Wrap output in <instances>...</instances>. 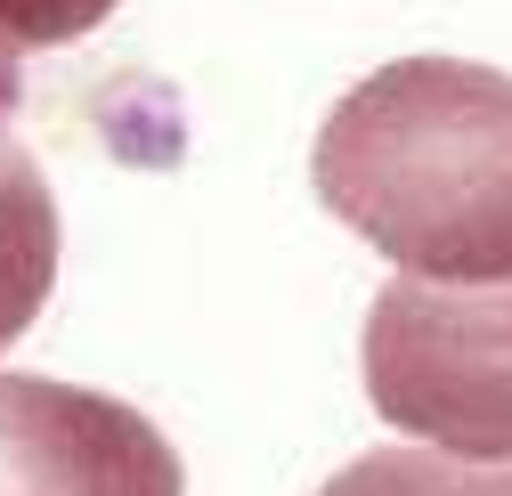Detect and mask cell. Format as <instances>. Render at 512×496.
<instances>
[{
    "label": "cell",
    "instance_id": "cell-1",
    "mask_svg": "<svg viewBox=\"0 0 512 496\" xmlns=\"http://www.w3.org/2000/svg\"><path fill=\"white\" fill-rule=\"evenodd\" d=\"M317 204L431 285L512 277V74L399 57L317 131Z\"/></svg>",
    "mask_w": 512,
    "mask_h": 496
},
{
    "label": "cell",
    "instance_id": "cell-2",
    "mask_svg": "<svg viewBox=\"0 0 512 496\" xmlns=\"http://www.w3.org/2000/svg\"><path fill=\"white\" fill-rule=\"evenodd\" d=\"M366 399L374 415L464 464H512V277L431 285L399 277L366 309Z\"/></svg>",
    "mask_w": 512,
    "mask_h": 496
},
{
    "label": "cell",
    "instance_id": "cell-3",
    "mask_svg": "<svg viewBox=\"0 0 512 496\" xmlns=\"http://www.w3.org/2000/svg\"><path fill=\"white\" fill-rule=\"evenodd\" d=\"M0 496H187V480L139 407L57 375H0Z\"/></svg>",
    "mask_w": 512,
    "mask_h": 496
},
{
    "label": "cell",
    "instance_id": "cell-4",
    "mask_svg": "<svg viewBox=\"0 0 512 496\" xmlns=\"http://www.w3.org/2000/svg\"><path fill=\"white\" fill-rule=\"evenodd\" d=\"M57 285V196L0 122V350H17Z\"/></svg>",
    "mask_w": 512,
    "mask_h": 496
},
{
    "label": "cell",
    "instance_id": "cell-5",
    "mask_svg": "<svg viewBox=\"0 0 512 496\" xmlns=\"http://www.w3.org/2000/svg\"><path fill=\"white\" fill-rule=\"evenodd\" d=\"M317 496H512V464H464L447 448H374L342 464Z\"/></svg>",
    "mask_w": 512,
    "mask_h": 496
},
{
    "label": "cell",
    "instance_id": "cell-6",
    "mask_svg": "<svg viewBox=\"0 0 512 496\" xmlns=\"http://www.w3.org/2000/svg\"><path fill=\"white\" fill-rule=\"evenodd\" d=\"M122 0H0V57H33L57 41H82L98 33Z\"/></svg>",
    "mask_w": 512,
    "mask_h": 496
}]
</instances>
